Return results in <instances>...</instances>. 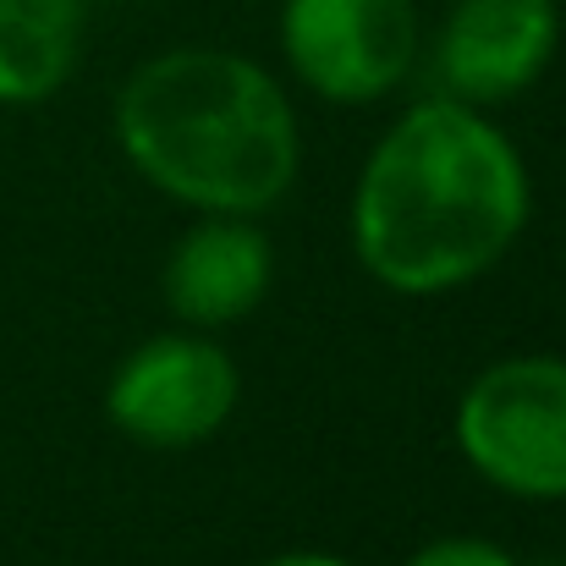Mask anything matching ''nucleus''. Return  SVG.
Returning <instances> with one entry per match:
<instances>
[{"label":"nucleus","instance_id":"3","mask_svg":"<svg viewBox=\"0 0 566 566\" xmlns=\"http://www.w3.org/2000/svg\"><path fill=\"white\" fill-rule=\"evenodd\" d=\"M462 462L523 501H566V358L517 353L468 379L451 418Z\"/></svg>","mask_w":566,"mask_h":566},{"label":"nucleus","instance_id":"7","mask_svg":"<svg viewBox=\"0 0 566 566\" xmlns=\"http://www.w3.org/2000/svg\"><path fill=\"white\" fill-rule=\"evenodd\" d=\"M275 281L270 237L253 226V214H203L177 237L160 270L166 308L188 331H226L248 319Z\"/></svg>","mask_w":566,"mask_h":566},{"label":"nucleus","instance_id":"1","mask_svg":"<svg viewBox=\"0 0 566 566\" xmlns=\"http://www.w3.org/2000/svg\"><path fill=\"white\" fill-rule=\"evenodd\" d=\"M534 214L523 149L462 99H418L369 149L353 188V253L396 297L490 275Z\"/></svg>","mask_w":566,"mask_h":566},{"label":"nucleus","instance_id":"8","mask_svg":"<svg viewBox=\"0 0 566 566\" xmlns=\"http://www.w3.org/2000/svg\"><path fill=\"white\" fill-rule=\"evenodd\" d=\"M88 0H0V105L61 94L83 55Z\"/></svg>","mask_w":566,"mask_h":566},{"label":"nucleus","instance_id":"10","mask_svg":"<svg viewBox=\"0 0 566 566\" xmlns=\"http://www.w3.org/2000/svg\"><path fill=\"white\" fill-rule=\"evenodd\" d=\"M259 566H353V562H342L331 551H281V556H264Z\"/></svg>","mask_w":566,"mask_h":566},{"label":"nucleus","instance_id":"6","mask_svg":"<svg viewBox=\"0 0 566 566\" xmlns=\"http://www.w3.org/2000/svg\"><path fill=\"white\" fill-rule=\"evenodd\" d=\"M556 0H451L429 44V72L446 99L484 111L528 94L556 61Z\"/></svg>","mask_w":566,"mask_h":566},{"label":"nucleus","instance_id":"5","mask_svg":"<svg viewBox=\"0 0 566 566\" xmlns=\"http://www.w3.org/2000/svg\"><path fill=\"white\" fill-rule=\"evenodd\" d=\"M242 401L237 358L209 331H171L133 347L105 385V418L155 451L214 440Z\"/></svg>","mask_w":566,"mask_h":566},{"label":"nucleus","instance_id":"9","mask_svg":"<svg viewBox=\"0 0 566 566\" xmlns=\"http://www.w3.org/2000/svg\"><path fill=\"white\" fill-rule=\"evenodd\" d=\"M401 566H517L495 539H479V534H446V539H429L418 545Z\"/></svg>","mask_w":566,"mask_h":566},{"label":"nucleus","instance_id":"4","mask_svg":"<svg viewBox=\"0 0 566 566\" xmlns=\"http://www.w3.org/2000/svg\"><path fill=\"white\" fill-rule=\"evenodd\" d=\"M418 0H286L281 55L331 105H375L418 66Z\"/></svg>","mask_w":566,"mask_h":566},{"label":"nucleus","instance_id":"2","mask_svg":"<svg viewBox=\"0 0 566 566\" xmlns=\"http://www.w3.org/2000/svg\"><path fill=\"white\" fill-rule=\"evenodd\" d=\"M133 171L198 214H264L303 166V127L275 72L237 50H160L116 94Z\"/></svg>","mask_w":566,"mask_h":566}]
</instances>
